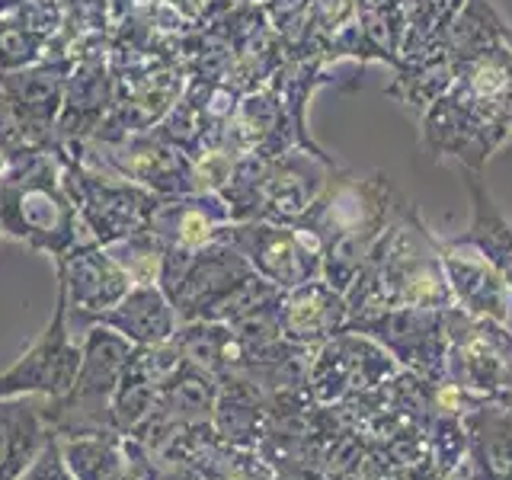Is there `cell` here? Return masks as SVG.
Masks as SVG:
<instances>
[{
  "instance_id": "obj_1",
  "label": "cell",
  "mask_w": 512,
  "mask_h": 480,
  "mask_svg": "<svg viewBox=\"0 0 512 480\" xmlns=\"http://www.w3.org/2000/svg\"><path fill=\"white\" fill-rule=\"evenodd\" d=\"M349 317L378 314L388 308H455L452 285L442 266V240L429 231L423 212L410 199L368 253L362 272L346 292Z\"/></svg>"
},
{
  "instance_id": "obj_2",
  "label": "cell",
  "mask_w": 512,
  "mask_h": 480,
  "mask_svg": "<svg viewBox=\"0 0 512 480\" xmlns=\"http://www.w3.org/2000/svg\"><path fill=\"white\" fill-rule=\"evenodd\" d=\"M0 234L61 260L80 240H93L61 183L58 144L23 148L0 176Z\"/></svg>"
},
{
  "instance_id": "obj_3",
  "label": "cell",
  "mask_w": 512,
  "mask_h": 480,
  "mask_svg": "<svg viewBox=\"0 0 512 480\" xmlns=\"http://www.w3.org/2000/svg\"><path fill=\"white\" fill-rule=\"evenodd\" d=\"M132 343L103 324H93L80 340V368L71 391L48 400L42 407L48 429L61 439L106 436L116 432L112 420V397L122 381V372L132 359Z\"/></svg>"
},
{
  "instance_id": "obj_4",
  "label": "cell",
  "mask_w": 512,
  "mask_h": 480,
  "mask_svg": "<svg viewBox=\"0 0 512 480\" xmlns=\"http://www.w3.org/2000/svg\"><path fill=\"white\" fill-rule=\"evenodd\" d=\"M64 148H68L84 167L144 186L160 199L199 192L192 160L180 148H173L164 138H157L154 132L125 135L116 141L87 138V141L64 144Z\"/></svg>"
},
{
  "instance_id": "obj_5",
  "label": "cell",
  "mask_w": 512,
  "mask_h": 480,
  "mask_svg": "<svg viewBox=\"0 0 512 480\" xmlns=\"http://www.w3.org/2000/svg\"><path fill=\"white\" fill-rule=\"evenodd\" d=\"M58 157L61 183L96 244L109 247L116 240H125L128 234L148 228V218L154 215L160 196H154L144 186L119 180V176H106L84 167L64 144H58Z\"/></svg>"
},
{
  "instance_id": "obj_6",
  "label": "cell",
  "mask_w": 512,
  "mask_h": 480,
  "mask_svg": "<svg viewBox=\"0 0 512 480\" xmlns=\"http://www.w3.org/2000/svg\"><path fill=\"white\" fill-rule=\"evenodd\" d=\"M448 362L445 378L480 400L512 404V330L487 317H471L461 308L445 311Z\"/></svg>"
},
{
  "instance_id": "obj_7",
  "label": "cell",
  "mask_w": 512,
  "mask_h": 480,
  "mask_svg": "<svg viewBox=\"0 0 512 480\" xmlns=\"http://www.w3.org/2000/svg\"><path fill=\"white\" fill-rule=\"evenodd\" d=\"M224 244H231L244 260L253 266V272L279 292L320 279V260L324 247L301 231L298 224H279V221H231L221 231Z\"/></svg>"
},
{
  "instance_id": "obj_8",
  "label": "cell",
  "mask_w": 512,
  "mask_h": 480,
  "mask_svg": "<svg viewBox=\"0 0 512 480\" xmlns=\"http://www.w3.org/2000/svg\"><path fill=\"white\" fill-rule=\"evenodd\" d=\"M343 330L372 336L391 352L394 362L423 381H442L448 362L445 311L429 308H388L378 314L349 317Z\"/></svg>"
},
{
  "instance_id": "obj_9",
  "label": "cell",
  "mask_w": 512,
  "mask_h": 480,
  "mask_svg": "<svg viewBox=\"0 0 512 480\" xmlns=\"http://www.w3.org/2000/svg\"><path fill=\"white\" fill-rule=\"evenodd\" d=\"M512 135L455 90L439 96L420 116V141L432 160H458L461 170L484 173L487 160L503 148Z\"/></svg>"
},
{
  "instance_id": "obj_10",
  "label": "cell",
  "mask_w": 512,
  "mask_h": 480,
  "mask_svg": "<svg viewBox=\"0 0 512 480\" xmlns=\"http://www.w3.org/2000/svg\"><path fill=\"white\" fill-rule=\"evenodd\" d=\"M80 368V343L68 324V301L58 288L55 311L42 336L20 359L0 372V397H45L58 400L71 391Z\"/></svg>"
},
{
  "instance_id": "obj_11",
  "label": "cell",
  "mask_w": 512,
  "mask_h": 480,
  "mask_svg": "<svg viewBox=\"0 0 512 480\" xmlns=\"http://www.w3.org/2000/svg\"><path fill=\"white\" fill-rule=\"evenodd\" d=\"M55 266L58 288L64 292V301H68L71 333H87L96 324V317L109 311L112 304H119L128 295V288H132L128 272L96 240H80L71 253L55 260Z\"/></svg>"
},
{
  "instance_id": "obj_12",
  "label": "cell",
  "mask_w": 512,
  "mask_h": 480,
  "mask_svg": "<svg viewBox=\"0 0 512 480\" xmlns=\"http://www.w3.org/2000/svg\"><path fill=\"white\" fill-rule=\"evenodd\" d=\"M250 276L253 266L224 240H215V244L196 250L180 285H176V292L170 295L180 324H189V320H218L224 301Z\"/></svg>"
},
{
  "instance_id": "obj_13",
  "label": "cell",
  "mask_w": 512,
  "mask_h": 480,
  "mask_svg": "<svg viewBox=\"0 0 512 480\" xmlns=\"http://www.w3.org/2000/svg\"><path fill=\"white\" fill-rule=\"evenodd\" d=\"M112 106H116V80H112L109 68V45H100L77 55L71 64L61 116L55 125V144L93 138L103 128Z\"/></svg>"
},
{
  "instance_id": "obj_14",
  "label": "cell",
  "mask_w": 512,
  "mask_h": 480,
  "mask_svg": "<svg viewBox=\"0 0 512 480\" xmlns=\"http://www.w3.org/2000/svg\"><path fill=\"white\" fill-rule=\"evenodd\" d=\"M71 64L74 58H45L39 64H32V68L0 74L16 116H20L26 128V138L36 148L55 144V125L61 116Z\"/></svg>"
},
{
  "instance_id": "obj_15",
  "label": "cell",
  "mask_w": 512,
  "mask_h": 480,
  "mask_svg": "<svg viewBox=\"0 0 512 480\" xmlns=\"http://www.w3.org/2000/svg\"><path fill=\"white\" fill-rule=\"evenodd\" d=\"M189 74L183 64H167L151 74L138 77L135 84L116 90V106L106 116L103 128L93 138L116 141L125 135H141L151 132L164 122L167 112L180 103V96L186 93Z\"/></svg>"
},
{
  "instance_id": "obj_16",
  "label": "cell",
  "mask_w": 512,
  "mask_h": 480,
  "mask_svg": "<svg viewBox=\"0 0 512 480\" xmlns=\"http://www.w3.org/2000/svg\"><path fill=\"white\" fill-rule=\"evenodd\" d=\"M336 170L340 167H330L311 151H301V148L272 157L269 173H266V189H263V208L256 221L292 224L295 218L308 212V205L324 192V186L330 183V176Z\"/></svg>"
},
{
  "instance_id": "obj_17",
  "label": "cell",
  "mask_w": 512,
  "mask_h": 480,
  "mask_svg": "<svg viewBox=\"0 0 512 480\" xmlns=\"http://www.w3.org/2000/svg\"><path fill=\"white\" fill-rule=\"evenodd\" d=\"M442 266L448 285H452L455 308L471 317H487L496 324H509L512 314V292L484 256L474 247L458 244V240H442Z\"/></svg>"
},
{
  "instance_id": "obj_18",
  "label": "cell",
  "mask_w": 512,
  "mask_h": 480,
  "mask_svg": "<svg viewBox=\"0 0 512 480\" xmlns=\"http://www.w3.org/2000/svg\"><path fill=\"white\" fill-rule=\"evenodd\" d=\"M231 224V208L218 192H186V196L160 199L148 218V231L164 247L202 250L215 244Z\"/></svg>"
},
{
  "instance_id": "obj_19",
  "label": "cell",
  "mask_w": 512,
  "mask_h": 480,
  "mask_svg": "<svg viewBox=\"0 0 512 480\" xmlns=\"http://www.w3.org/2000/svg\"><path fill=\"white\" fill-rule=\"evenodd\" d=\"M461 423L468 432L461 474L468 480H512V404L480 400Z\"/></svg>"
},
{
  "instance_id": "obj_20",
  "label": "cell",
  "mask_w": 512,
  "mask_h": 480,
  "mask_svg": "<svg viewBox=\"0 0 512 480\" xmlns=\"http://www.w3.org/2000/svg\"><path fill=\"white\" fill-rule=\"evenodd\" d=\"M279 320L288 343L317 349L320 343L333 340L336 333H343L349 324V304L343 292H336L324 279H314L282 295Z\"/></svg>"
},
{
  "instance_id": "obj_21",
  "label": "cell",
  "mask_w": 512,
  "mask_h": 480,
  "mask_svg": "<svg viewBox=\"0 0 512 480\" xmlns=\"http://www.w3.org/2000/svg\"><path fill=\"white\" fill-rule=\"evenodd\" d=\"M228 144L237 154H263L279 157L298 148L295 128L285 116L282 96L276 87H260L247 96H240L234 119L228 122Z\"/></svg>"
},
{
  "instance_id": "obj_22",
  "label": "cell",
  "mask_w": 512,
  "mask_h": 480,
  "mask_svg": "<svg viewBox=\"0 0 512 480\" xmlns=\"http://www.w3.org/2000/svg\"><path fill=\"white\" fill-rule=\"evenodd\" d=\"M96 324L116 330L132 346H164L176 336L180 317L160 285H132L119 304L96 317Z\"/></svg>"
},
{
  "instance_id": "obj_23",
  "label": "cell",
  "mask_w": 512,
  "mask_h": 480,
  "mask_svg": "<svg viewBox=\"0 0 512 480\" xmlns=\"http://www.w3.org/2000/svg\"><path fill=\"white\" fill-rule=\"evenodd\" d=\"M464 189L471 199V224L458 234V244L474 247L484 260L500 272L512 292V224L503 218L500 205L493 202V192L484 180V173L464 170Z\"/></svg>"
},
{
  "instance_id": "obj_24",
  "label": "cell",
  "mask_w": 512,
  "mask_h": 480,
  "mask_svg": "<svg viewBox=\"0 0 512 480\" xmlns=\"http://www.w3.org/2000/svg\"><path fill=\"white\" fill-rule=\"evenodd\" d=\"M52 436L42 404L32 397H0V480H20Z\"/></svg>"
},
{
  "instance_id": "obj_25",
  "label": "cell",
  "mask_w": 512,
  "mask_h": 480,
  "mask_svg": "<svg viewBox=\"0 0 512 480\" xmlns=\"http://www.w3.org/2000/svg\"><path fill=\"white\" fill-rule=\"evenodd\" d=\"M391 71L394 80L384 87V96H391L394 103L416 112V116H423L455 84V61L448 58L442 45L400 58Z\"/></svg>"
},
{
  "instance_id": "obj_26",
  "label": "cell",
  "mask_w": 512,
  "mask_h": 480,
  "mask_svg": "<svg viewBox=\"0 0 512 480\" xmlns=\"http://www.w3.org/2000/svg\"><path fill=\"white\" fill-rule=\"evenodd\" d=\"M509 39H512V26H506L500 10L493 7V0H464L452 26L445 29L442 45L458 68L464 61H474L493 52V48L509 45Z\"/></svg>"
},
{
  "instance_id": "obj_27",
  "label": "cell",
  "mask_w": 512,
  "mask_h": 480,
  "mask_svg": "<svg viewBox=\"0 0 512 480\" xmlns=\"http://www.w3.org/2000/svg\"><path fill=\"white\" fill-rule=\"evenodd\" d=\"M356 23L372 45L375 61L394 68L407 36V0H362Z\"/></svg>"
},
{
  "instance_id": "obj_28",
  "label": "cell",
  "mask_w": 512,
  "mask_h": 480,
  "mask_svg": "<svg viewBox=\"0 0 512 480\" xmlns=\"http://www.w3.org/2000/svg\"><path fill=\"white\" fill-rule=\"evenodd\" d=\"M119 432L106 436H80V439H61L64 464L71 468L77 480H122L125 458L119 452Z\"/></svg>"
},
{
  "instance_id": "obj_29",
  "label": "cell",
  "mask_w": 512,
  "mask_h": 480,
  "mask_svg": "<svg viewBox=\"0 0 512 480\" xmlns=\"http://www.w3.org/2000/svg\"><path fill=\"white\" fill-rule=\"evenodd\" d=\"M269 160L272 157H263V154H240L234 160L231 180L224 183V189L218 192V196L231 208V221H256L260 218Z\"/></svg>"
},
{
  "instance_id": "obj_30",
  "label": "cell",
  "mask_w": 512,
  "mask_h": 480,
  "mask_svg": "<svg viewBox=\"0 0 512 480\" xmlns=\"http://www.w3.org/2000/svg\"><path fill=\"white\" fill-rule=\"evenodd\" d=\"M106 250L116 256V263L128 272L132 285H157L160 263H164V244H160L148 228L128 234L125 240H116V244H109Z\"/></svg>"
},
{
  "instance_id": "obj_31",
  "label": "cell",
  "mask_w": 512,
  "mask_h": 480,
  "mask_svg": "<svg viewBox=\"0 0 512 480\" xmlns=\"http://www.w3.org/2000/svg\"><path fill=\"white\" fill-rule=\"evenodd\" d=\"M48 45H52V39H48L45 32L0 20V74L23 71V68H32V64L45 61Z\"/></svg>"
},
{
  "instance_id": "obj_32",
  "label": "cell",
  "mask_w": 512,
  "mask_h": 480,
  "mask_svg": "<svg viewBox=\"0 0 512 480\" xmlns=\"http://www.w3.org/2000/svg\"><path fill=\"white\" fill-rule=\"evenodd\" d=\"M311 7H314V0H266L263 4L269 26L276 29V36L285 42L288 52L308 39Z\"/></svg>"
},
{
  "instance_id": "obj_33",
  "label": "cell",
  "mask_w": 512,
  "mask_h": 480,
  "mask_svg": "<svg viewBox=\"0 0 512 480\" xmlns=\"http://www.w3.org/2000/svg\"><path fill=\"white\" fill-rule=\"evenodd\" d=\"M20 480H77L71 474V468L64 464V455H61V439L55 436H48V442L42 445V452L39 458L29 464V471L20 477Z\"/></svg>"
},
{
  "instance_id": "obj_34",
  "label": "cell",
  "mask_w": 512,
  "mask_h": 480,
  "mask_svg": "<svg viewBox=\"0 0 512 480\" xmlns=\"http://www.w3.org/2000/svg\"><path fill=\"white\" fill-rule=\"evenodd\" d=\"M0 144L10 148L13 154L23 151V148H32L29 138H26V128H23L20 116H16V109H13L10 96L4 90V80H0Z\"/></svg>"
},
{
  "instance_id": "obj_35",
  "label": "cell",
  "mask_w": 512,
  "mask_h": 480,
  "mask_svg": "<svg viewBox=\"0 0 512 480\" xmlns=\"http://www.w3.org/2000/svg\"><path fill=\"white\" fill-rule=\"evenodd\" d=\"M164 4H170V7H173L176 13H183L186 20H192V23H196L199 16H202V10H205L208 4H212V0H164Z\"/></svg>"
},
{
  "instance_id": "obj_36",
  "label": "cell",
  "mask_w": 512,
  "mask_h": 480,
  "mask_svg": "<svg viewBox=\"0 0 512 480\" xmlns=\"http://www.w3.org/2000/svg\"><path fill=\"white\" fill-rule=\"evenodd\" d=\"M10 157H13V151H10V148H4V144H0V176H4V170L10 167Z\"/></svg>"
},
{
  "instance_id": "obj_37",
  "label": "cell",
  "mask_w": 512,
  "mask_h": 480,
  "mask_svg": "<svg viewBox=\"0 0 512 480\" xmlns=\"http://www.w3.org/2000/svg\"><path fill=\"white\" fill-rule=\"evenodd\" d=\"M237 4H256V7H263L266 0H237Z\"/></svg>"
},
{
  "instance_id": "obj_38",
  "label": "cell",
  "mask_w": 512,
  "mask_h": 480,
  "mask_svg": "<svg viewBox=\"0 0 512 480\" xmlns=\"http://www.w3.org/2000/svg\"><path fill=\"white\" fill-rule=\"evenodd\" d=\"M4 240H7V237H4V234H0V244H4Z\"/></svg>"
},
{
  "instance_id": "obj_39",
  "label": "cell",
  "mask_w": 512,
  "mask_h": 480,
  "mask_svg": "<svg viewBox=\"0 0 512 480\" xmlns=\"http://www.w3.org/2000/svg\"><path fill=\"white\" fill-rule=\"evenodd\" d=\"M509 100H512V90H509Z\"/></svg>"
},
{
  "instance_id": "obj_40",
  "label": "cell",
  "mask_w": 512,
  "mask_h": 480,
  "mask_svg": "<svg viewBox=\"0 0 512 480\" xmlns=\"http://www.w3.org/2000/svg\"><path fill=\"white\" fill-rule=\"evenodd\" d=\"M509 45H512V39H509Z\"/></svg>"
}]
</instances>
